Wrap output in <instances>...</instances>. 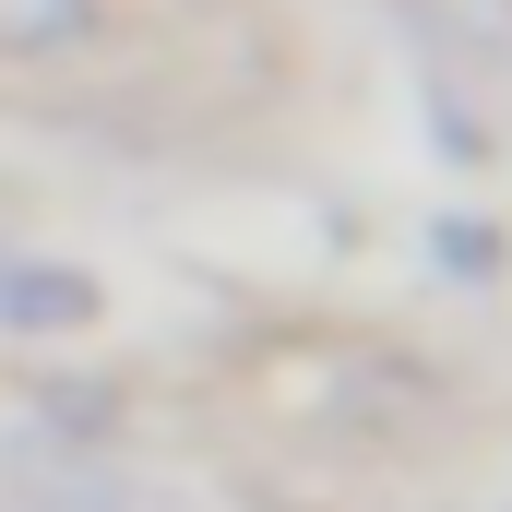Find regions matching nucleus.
<instances>
[{
	"label": "nucleus",
	"instance_id": "f257e3e1",
	"mask_svg": "<svg viewBox=\"0 0 512 512\" xmlns=\"http://www.w3.org/2000/svg\"><path fill=\"white\" fill-rule=\"evenodd\" d=\"M84 12H96V0H0V60H12V48H60V36H84Z\"/></svg>",
	"mask_w": 512,
	"mask_h": 512
},
{
	"label": "nucleus",
	"instance_id": "f03ea898",
	"mask_svg": "<svg viewBox=\"0 0 512 512\" xmlns=\"http://www.w3.org/2000/svg\"><path fill=\"white\" fill-rule=\"evenodd\" d=\"M0 298H12V310H60V322L84 310V286H72V274H48V286H36V274H0Z\"/></svg>",
	"mask_w": 512,
	"mask_h": 512
}]
</instances>
